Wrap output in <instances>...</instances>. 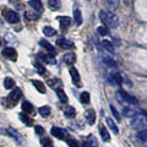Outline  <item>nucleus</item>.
<instances>
[{"label": "nucleus", "mask_w": 147, "mask_h": 147, "mask_svg": "<svg viewBox=\"0 0 147 147\" xmlns=\"http://www.w3.org/2000/svg\"><path fill=\"white\" fill-rule=\"evenodd\" d=\"M49 86L52 87V88H54L55 91L59 90V88H61V81L60 80H58V79H55V80H50L49 82Z\"/></svg>", "instance_id": "28"}, {"label": "nucleus", "mask_w": 147, "mask_h": 147, "mask_svg": "<svg viewBox=\"0 0 147 147\" xmlns=\"http://www.w3.org/2000/svg\"><path fill=\"white\" fill-rule=\"evenodd\" d=\"M48 6H49L50 10L57 11L61 7V1L60 0H48Z\"/></svg>", "instance_id": "13"}, {"label": "nucleus", "mask_w": 147, "mask_h": 147, "mask_svg": "<svg viewBox=\"0 0 147 147\" xmlns=\"http://www.w3.org/2000/svg\"><path fill=\"white\" fill-rule=\"evenodd\" d=\"M146 147H147V146H146Z\"/></svg>", "instance_id": "43"}, {"label": "nucleus", "mask_w": 147, "mask_h": 147, "mask_svg": "<svg viewBox=\"0 0 147 147\" xmlns=\"http://www.w3.org/2000/svg\"><path fill=\"white\" fill-rule=\"evenodd\" d=\"M32 84H33V86L37 88V91L39 92V93H45V86L43 82H40V81H37V80H33L32 81Z\"/></svg>", "instance_id": "20"}, {"label": "nucleus", "mask_w": 147, "mask_h": 147, "mask_svg": "<svg viewBox=\"0 0 147 147\" xmlns=\"http://www.w3.org/2000/svg\"><path fill=\"white\" fill-rule=\"evenodd\" d=\"M119 96L121 97V99L124 100L125 103H129V104H137V99L134 97V96H131L130 93H127L126 91H119Z\"/></svg>", "instance_id": "4"}, {"label": "nucleus", "mask_w": 147, "mask_h": 147, "mask_svg": "<svg viewBox=\"0 0 147 147\" xmlns=\"http://www.w3.org/2000/svg\"><path fill=\"white\" fill-rule=\"evenodd\" d=\"M99 18L104 25L112 27V28H117L118 25H119V18L117 15H114L113 12L100 10L99 11Z\"/></svg>", "instance_id": "1"}, {"label": "nucleus", "mask_w": 147, "mask_h": 147, "mask_svg": "<svg viewBox=\"0 0 147 147\" xmlns=\"http://www.w3.org/2000/svg\"><path fill=\"white\" fill-rule=\"evenodd\" d=\"M3 55L5 58L7 59H10V60H16L17 59V53H16V50L11 48V47H6L5 49L3 50Z\"/></svg>", "instance_id": "6"}, {"label": "nucleus", "mask_w": 147, "mask_h": 147, "mask_svg": "<svg viewBox=\"0 0 147 147\" xmlns=\"http://www.w3.org/2000/svg\"><path fill=\"white\" fill-rule=\"evenodd\" d=\"M102 45H103V48L107 50V52L109 53H114V45L109 42V40H103L102 42Z\"/></svg>", "instance_id": "32"}, {"label": "nucleus", "mask_w": 147, "mask_h": 147, "mask_svg": "<svg viewBox=\"0 0 147 147\" xmlns=\"http://www.w3.org/2000/svg\"><path fill=\"white\" fill-rule=\"evenodd\" d=\"M74 20H75L76 25L80 26L82 24V13L79 9H76V10H74Z\"/></svg>", "instance_id": "21"}, {"label": "nucleus", "mask_w": 147, "mask_h": 147, "mask_svg": "<svg viewBox=\"0 0 147 147\" xmlns=\"http://www.w3.org/2000/svg\"><path fill=\"white\" fill-rule=\"evenodd\" d=\"M110 110H112V113H113V115H114V118L117 119V120H120V115H119V113H118V110L115 109V107H114L113 104H110Z\"/></svg>", "instance_id": "39"}, {"label": "nucleus", "mask_w": 147, "mask_h": 147, "mask_svg": "<svg viewBox=\"0 0 147 147\" xmlns=\"http://www.w3.org/2000/svg\"><path fill=\"white\" fill-rule=\"evenodd\" d=\"M85 117H86V120L90 125H93L94 121H96V112L93 109H88L87 112L85 113Z\"/></svg>", "instance_id": "11"}, {"label": "nucleus", "mask_w": 147, "mask_h": 147, "mask_svg": "<svg viewBox=\"0 0 147 147\" xmlns=\"http://www.w3.org/2000/svg\"><path fill=\"white\" fill-rule=\"evenodd\" d=\"M28 5L33 9L34 11H42L43 10V5L39 0H31V1L28 3Z\"/></svg>", "instance_id": "15"}, {"label": "nucleus", "mask_w": 147, "mask_h": 147, "mask_svg": "<svg viewBox=\"0 0 147 147\" xmlns=\"http://www.w3.org/2000/svg\"><path fill=\"white\" fill-rule=\"evenodd\" d=\"M7 134L10 135V136L12 137V139H15V140L18 142V144H21V141H22V137H21L20 135H18V132H17L16 130H13V129L9 127V129H7Z\"/></svg>", "instance_id": "19"}, {"label": "nucleus", "mask_w": 147, "mask_h": 147, "mask_svg": "<svg viewBox=\"0 0 147 147\" xmlns=\"http://www.w3.org/2000/svg\"><path fill=\"white\" fill-rule=\"evenodd\" d=\"M107 124H108V126L110 127V130H112L114 134H119V129H118V126H117V124L113 121V119L108 118V119H107Z\"/></svg>", "instance_id": "27"}, {"label": "nucleus", "mask_w": 147, "mask_h": 147, "mask_svg": "<svg viewBox=\"0 0 147 147\" xmlns=\"http://www.w3.org/2000/svg\"><path fill=\"white\" fill-rule=\"evenodd\" d=\"M5 17L6 20L10 22V24H17L18 21H20V16H18V13L13 10H6L5 11Z\"/></svg>", "instance_id": "5"}, {"label": "nucleus", "mask_w": 147, "mask_h": 147, "mask_svg": "<svg viewBox=\"0 0 147 147\" xmlns=\"http://www.w3.org/2000/svg\"><path fill=\"white\" fill-rule=\"evenodd\" d=\"M99 132H100V137H102V140L104 142H109L110 141V135H109L108 130L104 126H100L99 127Z\"/></svg>", "instance_id": "17"}, {"label": "nucleus", "mask_w": 147, "mask_h": 147, "mask_svg": "<svg viewBox=\"0 0 147 147\" xmlns=\"http://www.w3.org/2000/svg\"><path fill=\"white\" fill-rule=\"evenodd\" d=\"M80 99H81V102L84 103V104H88L90 100H91L90 93H88V92H82L81 96H80Z\"/></svg>", "instance_id": "33"}, {"label": "nucleus", "mask_w": 147, "mask_h": 147, "mask_svg": "<svg viewBox=\"0 0 147 147\" xmlns=\"http://www.w3.org/2000/svg\"><path fill=\"white\" fill-rule=\"evenodd\" d=\"M137 140H139L140 142H142L145 146H147V130L146 129H144V130H140L139 132H137Z\"/></svg>", "instance_id": "12"}, {"label": "nucleus", "mask_w": 147, "mask_h": 147, "mask_svg": "<svg viewBox=\"0 0 147 147\" xmlns=\"http://www.w3.org/2000/svg\"><path fill=\"white\" fill-rule=\"evenodd\" d=\"M70 74H71V77H72V81L77 87L81 86V77H80V74L77 71L76 67H71L70 69Z\"/></svg>", "instance_id": "7"}, {"label": "nucleus", "mask_w": 147, "mask_h": 147, "mask_svg": "<svg viewBox=\"0 0 147 147\" xmlns=\"http://www.w3.org/2000/svg\"><path fill=\"white\" fill-rule=\"evenodd\" d=\"M22 109H24V112L26 114H31L32 112H33V105H32L30 102L25 100V102L22 103Z\"/></svg>", "instance_id": "25"}, {"label": "nucleus", "mask_w": 147, "mask_h": 147, "mask_svg": "<svg viewBox=\"0 0 147 147\" xmlns=\"http://www.w3.org/2000/svg\"><path fill=\"white\" fill-rule=\"evenodd\" d=\"M58 20H59V22L61 24L63 27H64V26H65V27H69V26L71 25V18H70V17H67V16H61V17H59Z\"/></svg>", "instance_id": "30"}, {"label": "nucleus", "mask_w": 147, "mask_h": 147, "mask_svg": "<svg viewBox=\"0 0 147 147\" xmlns=\"http://www.w3.org/2000/svg\"><path fill=\"white\" fill-rule=\"evenodd\" d=\"M20 119H21V120L24 121V123H26L28 126H31V125H32V119L27 118L26 115H24V114H20Z\"/></svg>", "instance_id": "40"}, {"label": "nucleus", "mask_w": 147, "mask_h": 147, "mask_svg": "<svg viewBox=\"0 0 147 147\" xmlns=\"http://www.w3.org/2000/svg\"><path fill=\"white\" fill-rule=\"evenodd\" d=\"M76 114V110L74 107H66L65 109H64V115H65L66 118H74Z\"/></svg>", "instance_id": "23"}, {"label": "nucleus", "mask_w": 147, "mask_h": 147, "mask_svg": "<svg viewBox=\"0 0 147 147\" xmlns=\"http://www.w3.org/2000/svg\"><path fill=\"white\" fill-rule=\"evenodd\" d=\"M97 32H98V34H100V36H108L109 34V31H108V28L105 26H100V27H98L97 28Z\"/></svg>", "instance_id": "35"}, {"label": "nucleus", "mask_w": 147, "mask_h": 147, "mask_svg": "<svg viewBox=\"0 0 147 147\" xmlns=\"http://www.w3.org/2000/svg\"><path fill=\"white\" fill-rule=\"evenodd\" d=\"M21 96H22L21 90H20V88H15L13 91H11V93H10V94H9L7 99H9V100H11L12 103H16L17 100L21 98Z\"/></svg>", "instance_id": "8"}, {"label": "nucleus", "mask_w": 147, "mask_h": 147, "mask_svg": "<svg viewBox=\"0 0 147 147\" xmlns=\"http://www.w3.org/2000/svg\"><path fill=\"white\" fill-rule=\"evenodd\" d=\"M57 44H58L60 48H63V49H70V48L74 47V43L71 42V40L65 39V38L58 39V40H57Z\"/></svg>", "instance_id": "10"}, {"label": "nucleus", "mask_w": 147, "mask_h": 147, "mask_svg": "<svg viewBox=\"0 0 147 147\" xmlns=\"http://www.w3.org/2000/svg\"><path fill=\"white\" fill-rule=\"evenodd\" d=\"M103 63L105 64L107 66H110V67H117V61L113 60V58H109V57H104L103 58Z\"/></svg>", "instance_id": "29"}, {"label": "nucleus", "mask_w": 147, "mask_h": 147, "mask_svg": "<svg viewBox=\"0 0 147 147\" xmlns=\"http://www.w3.org/2000/svg\"><path fill=\"white\" fill-rule=\"evenodd\" d=\"M82 147H97V140L94 136H90L88 140L82 144Z\"/></svg>", "instance_id": "18"}, {"label": "nucleus", "mask_w": 147, "mask_h": 147, "mask_svg": "<svg viewBox=\"0 0 147 147\" xmlns=\"http://www.w3.org/2000/svg\"><path fill=\"white\" fill-rule=\"evenodd\" d=\"M147 125V114L145 112L135 113L131 119V126L136 130H144Z\"/></svg>", "instance_id": "2"}, {"label": "nucleus", "mask_w": 147, "mask_h": 147, "mask_svg": "<svg viewBox=\"0 0 147 147\" xmlns=\"http://www.w3.org/2000/svg\"><path fill=\"white\" fill-rule=\"evenodd\" d=\"M39 44L42 45V47H43L44 49H47L48 52H49L50 54H52V55H55V49H54V47H53V45L50 44L49 42H47V40L42 39V40H40V42H39Z\"/></svg>", "instance_id": "16"}, {"label": "nucleus", "mask_w": 147, "mask_h": 147, "mask_svg": "<svg viewBox=\"0 0 147 147\" xmlns=\"http://www.w3.org/2000/svg\"><path fill=\"white\" fill-rule=\"evenodd\" d=\"M34 66L37 67V70H38V72L40 74V75H45V69H44V66L40 63H36Z\"/></svg>", "instance_id": "37"}, {"label": "nucleus", "mask_w": 147, "mask_h": 147, "mask_svg": "<svg viewBox=\"0 0 147 147\" xmlns=\"http://www.w3.org/2000/svg\"><path fill=\"white\" fill-rule=\"evenodd\" d=\"M107 1H108V5L112 9H117L119 6V0H107Z\"/></svg>", "instance_id": "41"}, {"label": "nucleus", "mask_w": 147, "mask_h": 147, "mask_svg": "<svg viewBox=\"0 0 147 147\" xmlns=\"http://www.w3.org/2000/svg\"><path fill=\"white\" fill-rule=\"evenodd\" d=\"M50 132H52V135L54 137H57V139L59 140H64V139H67V131L65 130V129H61V127H52V130H50Z\"/></svg>", "instance_id": "3"}, {"label": "nucleus", "mask_w": 147, "mask_h": 147, "mask_svg": "<svg viewBox=\"0 0 147 147\" xmlns=\"http://www.w3.org/2000/svg\"><path fill=\"white\" fill-rule=\"evenodd\" d=\"M63 60H64V63H65V64L71 65V64H74V63H75V60H76V55L74 53H67V54H65L63 57Z\"/></svg>", "instance_id": "14"}, {"label": "nucleus", "mask_w": 147, "mask_h": 147, "mask_svg": "<svg viewBox=\"0 0 147 147\" xmlns=\"http://www.w3.org/2000/svg\"><path fill=\"white\" fill-rule=\"evenodd\" d=\"M34 131L37 132V135H43L44 134V129L42 126H39V125L34 126Z\"/></svg>", "instance_id": "42"}, {"label": "nucleus", "mask_w": 147, "mask_h": 147, "mask_svg": "<svg viewBox=\"0 0 147 147\" xmlns=\"http://www.w3.org/2000/svg\"><path fill=\"white\" fill-rule=\"evenodd\" d=\"M38 58L40 59V60H43L45 63H48V64H57V61H55V59L53 58V55L52 57H48V55H42V54H38Z\"/></svg>", "instance_id": "24"}, {"label": "nucleus", "mask_w": 147, "mask_h": 147, "mask_svg": "<svg viewBox=\"0 0 147 147\" xmlns=\"http://www.w3.org/2000/svg\"><path fill=\"white\" fill-rule=\"evenodd\" d=\"M4 87L7 90H11L15 87V81H13L11 77H5V80H4Z\"/></svg>", "instance_id": "26"}, {"label": "nucleus", "mask_w": 147, "mask_h": 147, "mask_svg": "<svg viewBox=\"0 0 147 147\" xmlns=\"http://www.w3.org/2000/svg\"><path fill=\"white\" fill-rule=\"evenodd\" d=\"M57 94H58V97L60 98L61 102L67 103V97H66V94H65V92H64V90H63V88L57 90Z\"/></svg>", "instance_id": "34"}, {"label": "nucleus", "mask_w": 147, "mask_h": 147, "mask_svg": "<svg viewBox=\"0 0 147 147\" xmlns=\"http://www.w3.org/2000/svg\"><path fill=\"white\" fill-rule=\"evenodd\" d=\"M38 112L42 117H49L50 113H52V109H50L49 105H43V107H40L38 109Z\"/></svg>", "instance_id": "22"}, {"label": "nucleus", "mask_w": 147, "mask_h": 147, "mask_svg": "<svg viewBox=\"0 0 147 147\" xmlns=\"http://www.w3.org/2000/svg\"><path fill=\"white\" fill-rule=\"evenodd\" d=\"M42 146L43 147H53V142L50 139H48V137H45V139H42Z\"/></svg>", "instance_id": "36"}, {"label": "nucleus", "mask_w": 147, "mask_h": 147, "mask_svg": "<svg viewBox=\"0 0 147 147\" xmlns=\"http://www.w3.org/2000/svg\"><path fill=\"white\" fill-rule=\"evenodd\" d=\"M67 145H69V147H80V145H79V142H77L75 139H67Z\"/></svg>", "instance_id": "38"}, {"label": "nucleus", "mask_w": 147, "mask_h": 147, "mask_svg": "<svg viewBox=\"0 0 147 147\" xmlns=\"http://www.w3.org/2000/svg\"><path fill=\"white\" fill-rule=\"evenodd\" d=\"M109 81L112 82V85H121L123 77L119 72H113L109 75Z\"/></svg>", "instance_id": "9"}, {"label": "nucleus", "mask_w": 147, "mask_h": 147, "mask_svg": "<svg viewBox=\"0 0 147 147\" xmlns=\"http://www.w3.org/2000/svg\"><path fill=\"white\" fill-rule=\"evenodd\" d=\"M43 33H44V36H47V37H53L54 34H57V31H55L53 27L47 26V27H44L43 28Z\"/></svg>", "instance_id": "31"}]
</instances>
